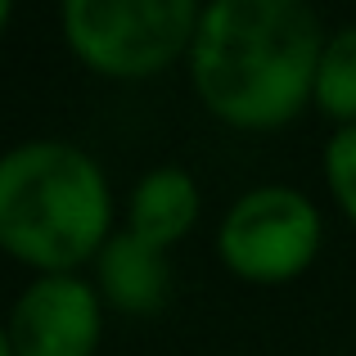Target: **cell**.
<instances>
[{
	"mask_svg": "<svg viewBox=\"0 0 356 356\" xmlns=\"http://www.w3.org/2000/svg\"><path fill=\"white\" fill-rule=\"evenodd\" d=\"M63 27L95 68L154 72L190 41L194 0H63Z\"/></svg>",
	"mask_w": 356,
	"mask_h": 356,
	"instance_id": "3",
	"label": "cell"
},
{
	"mask_svg": "<svg viewBox=\"0 0 356 356\" xmlns=\"http://www.w3.org/2000/svg\"><path fill=\"white\" fill-rule=\"evenodd\" d=\"M325 172H330L343 208L356 217V122H348V127L330 140V149H325Z\"/></svg>",
	"mask_w": 356,
	"mask_h": 356,
	"instance_id": "9",
	"label": "cell"
},
{
	"mask_svg": "<svg viewBox=\"0 0 356 356\" xmlns=\"http://www.w3.org/2000/svg\"><path fill=\"white\" fill-rule=\"evenodd\" d=\"M99 334V302L86 280L45 275L23 289L9 312V348L14 356H86Z\"/></svg>",
	"mask_w": 356,
	"mask_h": 356,
	"instance_id": "5",
	"label": "cell"
},
{
	"mask_svg": "<svg viewBox=\"0 0 356 356\" xmlns=\"http://www.w3.org/2000/svg\"><path fill=\"white\" fill-rule=\"evenodd\" d=\"M321 54L307 0H212L194 32V77L221 118L270 127L298 113Z\"/></svg>",
	"mask_w": 356,
	"mask_h": 356,
	"instance_id": "1",
	"label": "cell"
},
{
	"mask_svg": "<svg viewBox=\"0 0 356 356\" xmlns=\"http://www.w3.org/2000/svg\"><path fill=\"white\" fill-rule=\"evenodd\" d=\"M108 226L99 163L63 140H27L0 163V239L36 266H72Z\"/></svg>",
	"mask_w": 356,
	"mask_h": 356,
	"instance_id": "2",
	"label": "cell"
},
{
	"mask_svg": "<svg viewBox=\"0 0 356 356\" xmlns=\"http://www.w3.org/2000/svg\"><path fill=\"white\" fill-rule=\"evenodd\" d=\"M199 212V190H194L190 172L181 167H158L131 194V230L149 243H172L176 235H185Z\"/></svg>",
	"mask_w": 356,
	"mask_h": 356,
	"instance_id": "7",
	"label": "cell"
},
{
	"mask_svg": "<svg viewBox=\"0 0 356 356\" xmlns=\"http://www.w3.org/2000/svg\"><path fill=\"white\" fill-rule=\"evenodd\" d=\"M316 239H321V217H316L312 199L289 185L248 190L226 212V226H221L226 261L257 280L293 275L316 252Z\"/></svg>",
	"mask_w": 356,
	"mask_h": 356,
	"instance_id": "4",
	"label": "cell"
},
{
	"mask_svg": "<svg viewBox=\"0 0 356 356\" xmlns=\"http://www.w3.org/2000/svg\"><path fill=\"white\" fill-rule=\"evenodd\" d=\"M316 95L330 113L356 118V23L330 36L316 68Z\"/></svg>",
	"mask_w": 356,
	"mask_h": 356,
	"instance_id": "8",
	"label": "cell"
},
{
	"mask_svg": "<svg viewBox=\"0 0 356 356\" xmlns=\"http://www.w3.org/2000/svg\"><path fill=\"white\" fill-rule=\"evenodd\" d=\"M99 275L104 289L118 307L131 312H154L167 293V261L163 248L149 239H140L136 230H122L104 243V257H99Z\"/></svg>",
	"mask_w": 356,
	"mask_h": 356,
	"instance_id": "6",
	"label": "cell"
}]
</instances>
